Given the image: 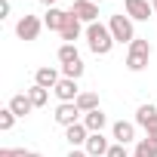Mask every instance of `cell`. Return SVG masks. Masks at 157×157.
<instances>
[{
  "label": "cell",
  "mask_w": 157,
  "mask_h": 157,
  "mask_svg": "<svg viewBox=\"0 0 157 157\" xmlns=\"http://www.w3.org/2000/svg\"><path fill=\"white\" fill-rule=\"evenodd\" d=\"M111 132H114L117 145H129V142L136 139V126H132V123H126V120H117V123L111 126Z\"/></svg>",
  "instance_id": "obj_15"
},
{
  "label": "cell",
  "mask_w": 157,
  "mask_h": 157,
  "mask_svg": "<svg viewBox=\"0 0 157 157\" xmlns=\"http://www.w3.org/2000/svg\"><path fill=\"white\" fill-rule=\"evenodd\" d=\"M71 13H74L77 19H80V22H86V25L99 22V3H93V0H74Z\"/></svg>",
  "instance_id": "obj_7"
},
{
  "label": "cell",
  "mask_w": 157,
  "mask_h": 157,
  "mask_svg": "<svg viewBox=\"0 0 157 157\" xmlns=\"http://www.w3.org/2000/svg\"><path fill=\"white\" fill-rule=\"evenodd\" d=\"M59 80H62L59 71H56V68H49V65L37 68V74H34V83H37V86H43V90H56V83H59Z\"/></svg>",
  "instance_id": "obj_10"
},
{
  "label": "cell",
  "mask_w": 157,
  "mask_h": 157,
  "mask_svg": "<svg viewBox=\"0 0 157 157\" xmlns=\"http://www.w3.org/2000/svg\"><path fill=\"white\" fill-rule=\"evenodd\" d=\"M136 123L142 126V129H148L151 123H157V108L148 102V105H139V111H136Z\"/></svg>",
  "instance_id": "obj_17"
},
{
  "label": "cell",
  "mask_w": 157,
  "mask_h": 157,
  "mask_svg": "<svg viewBox=\"0 0 157 157\" xmlns=\"http://www.w3.org/2000/svg\"><path fill=\"white\" fill-rule=\"evenodd\" d=\"M132 157H157V142H154V139H148V136H145V139H139V142H136V154H132Z\"/></svg>",
  "instance_id": "obj_18"
},
{
  "label": "cell",
  "mask_w": 157,
  "mask_h": 157,
  "mask_svg": "<svg viewBox=\"0 0 157 157\" xmlns=\"http://www.w3.org/2000/svg\"><path fill=\"white\" fill-rule=\"evenodd\" d=\"M65 139L71 142V148H80V145H86L90 129H86V126H83V120H80V123H74V126H68V129H65Z\"/></svg>",
  "instance_id": "obj_12"
},
{
  "label": "cell",
  "mask_w": 157,
  "mask_h": 157,
  "mask_svg": "<svg viewBox=\"0 0 157 157\" xmlns=\"http://www.w3.org/2000/svg\"><path fill=\"white\" fill-rule=\"evenodd\" d=\"M59 34H62V40H65V43H74L77 37H80V34H83V22H80V19H77L74 13H68V22H65V28H62Z\"/></svg>",
  "instance_id": "obj_11"
},
{
  "label": "cell",
  "mask_w": 157,
  "mask_h": 157,
  "mask_svg": "<svg viewBox=\"0 0 157 157\" xmlns=\"http://www.w3.org/2000/svg\"><path fill=\"white\" fill-rule=\"evenodd\" d=\"M80 108H77V102H59V108H56V123L59 126H74V123H80Z\"/></svg>",
  "instance_id": "obj_4"
},
{
  "label": "cell",
  "mask_w": 157,
  "mask_h": 157,
  "mask_svg": "<svg viewBox=\"0 0 157 157\" xmlns=\"http://www.w3.org/2000/svg\"><path fill=\"white\" fill-rule=\"evenodd\" d=\"M52 93L59 96V102H77V96H80V86H77V80H71V77H62V80L56 83Z\"/></svg>",
  "instance_id": "obj_8"
},
{
  "label": "cell",
  "mask_w": 157,
  "mask_h": 157,
  "mask_svg": "<svg viewBox=\"0 0 157 157\" xmlns=\"http://www.w3.org/2000/svg\"><path fill=\"white\" fill-rule=\"evenodd\" d=\"M10 10H13V6H10V0H0V19H6Z\"/></svg>",
  "instance_id": "obj_26"
},
{
  "label": "cell",
  "mask_w": 157,
  "mask_h": 157,
  "mask_svg": "<svg viewBox=\"0 0 157 157\" xmlns=\"http://www.w3.org/2000/svg\"><path fill=\"white\" fill-rule=\"evenodd\" d=\"M86 43H90V49L96 52V56H108L111 49H114V34H111V28L108 25H102V22H93V25H86Z\"/></svg>",
  "instance_id": "obj_1"
},
{
  "label": "cell",
  "mask_w": 157,
  "mask_h": 157,
  "mask_svg": "<svg viewBox=\"0 0 157 157\" xmlns=\"http://www.w3.org/2000/svg\"><path fill=\"white\" fill-rule=\"evenodd\" d=\"M148 59H151V43L136 37L129 43V52H126V68L129 71H145L148 68Z\"/></svg>",
  "instance_id": "obj_2"
},
{
  "label": "cell",
  "mask_w": 157,
  "mask_h": 157,
  "mask_svg": "<svg viewBox=\"0 0 157 157\" xmlns=\"http://www.w3.org/2000/svg\"><path fill=\"white\" fill-rule=\"evenodd\" d=\"M59 62H62V65L80 62V52H77V46H74V43H62V46H59Z\"/></svg>",
  "instance_id": "obj_20"
},
{
  "label": "cell",
  "mask_w": 157,
  "mask_h": 157,
  "mask_svg": "<svg viewBox=\"0 0 157 157\" xmlns=\"http://www.w3.org/2000/svg\"><path fill=\"white\" fill-rule=\"evenodd\" d=\"M145 132H148V139H154V142H157V123H151Z\"/></svg>",
  "instance_id": "obj_27"
},
{
  "label": "cell",
  "mask_w": 157,
  "mask_h": 157,
  "mask_svg": "<svg viewBox=\"0 0 157 157\" xmlns=\"http://www.w3.org/2000/svg\"><path fill=\"white\" fill-rule=\"evenodd\" d=\"M28 151H22V148H0V157H25Z\"/></svg>",
  "instance_id": "obj_25"
},
{
  "label": "cell",
  "mask_w": 157,
  "mask_h": 157,
  "mask_svg": "<svg viewBox=\"0 0 157 157\" xmlns=\"http://www.w3.org/2000/svg\"><path fill=\"white\" fill-rule=\"evenodd\" d=\"M40 3H43V6H49V10H52V6H56V3H59V0H40Z\"/></svg>",
  "instance_id": "obj_29"
},
{
  "label": "cell",
  "mask_w": 157,
  "mask_h": 157,
  "mask_svg": "<svg viewBox=\"0 0 157 157\" xmlns=\"http://www.w3.org/2000/svg\"><path fill=\"white\" fill-rule=\"evenodd\" d=\"M108 139L102 136V132H90V139H86V145H83V151L90 154V157H108Z\"/></svg>",
  "instance_id": "obj_9"
},
{
  "label": "cell",
  "mask_w": 157,
  "mask_h": 157,
  "mask_svg": "<svg viewBox=\"0 0 157 157\" xmlns=\"http://www.w3.org/2000/svg\"><path fill=\"white\" fill-rule=\"evenodd\" d=\"M25 157H43V154H37V151H28V154H25Z\"/></svg>",
  "instance_id": "obj_30"
},
{
  "label": "cell",
  "mask_w": 157,
  "mask_h": 157,
  "mask_svg": "<svg viewBox=\"0 0 157 157\" xmlns=\"http://www.w3.org/2000/svg\"><path fill=\"white\" fill-rule=\"evenodd\" d=\"M151 3H154V0H151Z\"/></svg>",
  "instance_id": "obj_33"
},
{
  "label": "cell",
  "mask_w": 157,
  "mask_h": 157,
  "mask_svg": "<svg viewBox=\"0 0 157 157\" xmlns=\"http://www.w3.org/2000/svg\"><path fill=\"white\" fill-rule=\"evenodd\" d=\"M93 3H102V0H93Z\"/></svg>",
  "instance_id": "obj_32"
},
{
  "label": "cell",
  "mask_w": 157,
  "mask_h": 157,
  "mask_svg": "<svg viewBox=\"0 0 157 157\" xmlns=\"http://www.w3.org/2000/svg\"><path fill=\"white\" fill-rule=\"evenodd\" d=\"M123 6H126V16L132 22H148L151 13H154V3L151 0H123Z\"/></svg>",
  "instance_id": "obj_6"
},
{
  "label": "cell",
  "mask_w": 157,
  "mask_h": 157,
  "mask_svg": "<svg viewBox=\"0 0 157 157\" xmlns=\"http://www.w3.org/2000/svg\"><path fill=\"white\" fill-rule=\"evenodd\" d=\"M40 28H43V22H40L37 16H28V13H25V16L19 19V25H16V34H19V40L28 43V40H37Z\"/></svg>",
  "instance_id": "obj_5"
},
{
  "label": "cell",
  "mask_w": 157,
  "mask_h": 157,
  "mask_svg": "<svg viewBox=\"0 0 157 157\" xmlns=\"http://www.w3.org/2000/svg\"><path fill=\"white\" fill-rule=\"evenodd\" d=\"M65 22H68V13H65V10H59V6L46 10V16H43V25H46L49 31H62V28H65Z\"/></svg>",
  "instance_id": "obj_13"
},
{
  "label": "cell",
  "mask_w": 157,
  "mask_h": 157,
  "mask_svg": "<svg viewBox=\"0 0 157 157\" xmlns=\"http://www.w3.org/2000/svg\"><path fill=\"white\" fill-rule=\"evenodd\" d=\"M62 74L71 77V80H80L83 77V62H71V65H62Z\"/></svg>",
  "instance_id": "obj_22"
},
{
  "label": "cell",
  "mask_w": 157,
  "mask_h": 157,
  "mask_svg": "<svg viewBox=\"0 0 157 157\" xmlns=\"http://www.w3.org/2000/svg\"><path fill=\"white\" fill-rule=\"evenodd\" d=\"M77 108H80L83 114L96 111V108H99V96H96V93H80V96H77Z\"/></svg>",
  "instance_id": "obj_19"
},
{
  "label": "cell",
  "mask_w": 157,
  "mask_h": 157,
  "mask_svg": "<svg viewBox=\"0 0 157 157\" xmlns=\"http://www.w3.org/2000/svg\"><path fill=\"white\" fill-rule=\"evenodd\" d=\"M108 157H129V151H126V145H111Z\"/></svg>",
  "instance_id": "obj_24"
},
{
  "label": "cell",
  "mask_w": 157,
  "mask_h": 157,
  "mask_svg": "<svg viewBox=\"0 0 157 157\" xmlns=\"http://www.w3.org/2000/svg\"><path fill=\"white\" fill-rule=\"evenodd\" d=\"M13 123H16V114H13L10 108H3V111H0V129L10 132V129H13Z\"/></svg>",
  "instance_id": "obj_23"
},
{
  "label": "cell",
  "mask_w": 157,
  "mask_h": 157,
  "mask_svg": "<svg viewBox=\"0 0 157 157\" xmlns=\"http://www.w3.org/2000/svg\"><path fill=\"white\" fill-rule=\"evenodd\" d=\"M16 117H25V114H31L34 111V105H31V99H28V93H19V96H13L10 99V105H6Z\"/></svg>",
  "instance_id": "obj_14"
},
{
  "label": "cell",
  "mask_w": 157,
  "mask_h": 157,
  "mask_svg": "<svg viewBox=\"0 0 157 157\" xmlns=\"http://www.w3.org/2000/svg\"><path fill=\"white\" fill-rule=\"evenodd\" d=\"M108 28H111V34H114V40H117V43H132V40H136L132 19H129V16H123V13L111 16V19H108Z\"/></svg>",
  "instance_id": "obj_3"
},
{
  "label": "cell",
  "mask_w": 157,
  "mask_h": 157,
  "mask_svg": "<svg viewBox=\"0 0 157 157\" xmlns=\"http://www.w3.org/2000/svg\"><path fill=\"white\" fill-rule=\"evenodd\" d=\"M105 123H108V117L102 114V108H96V111L83 114V126H86L90 132H102V129H105Z\"/></svg>",
  "instance_id": "obj_16"
},
{
  "label": "cell",
  "mask_w": 157,
  "mask_h": 157,
  "mask_svg": "<svg viewBox=\"0 0 157 157\" xmlns=\"http://www.w3.org/2000/svg\"><path fill=\"white\" fill-rule=\"evenodd\" d=\"M28 99H31V105H34V108H43V105L49 102V90H43V86H37V83H34V86L28 90Z\"/></svg>",
  "instance_id": "obj_21"
},
{
  "label": "cell",
  "mask_w": 157,
  "mask_h": 157,
  "mask_svg": "<svg viewBox=\"0 0 157 157\" xmlns=\"http://www.w3.org/2000/svg\"><path fill=\"white\" fill-rule=\"evenodd\" d=\"M154 13H157V0H154Z\"/></svg>",
  "instance_id": "obj_31"
},
{
  "label": "cell",
  "mask_w": 157,
  "mask_h": 157,
  "mask_svg": "<svg viewBox=\"0 0 157 157\" xmlns=\"http://www.w3.org/2000/svg\"><path fill=\"white\" fill-rule=\"evenodd\" d=\"M68 157H90V154H86V151H80V148H71V154H68Z\"/></svg>",
  "instance_id": "obj_28"
}]
</instances>
